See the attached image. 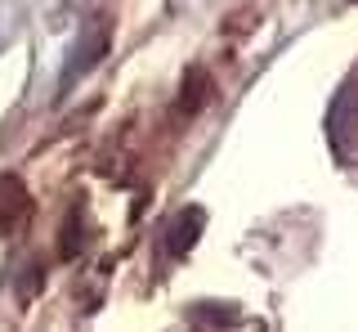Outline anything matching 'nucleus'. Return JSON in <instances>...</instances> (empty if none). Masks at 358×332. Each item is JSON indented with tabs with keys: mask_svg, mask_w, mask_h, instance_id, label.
Masks as SVG:
<instances>
[{
	"mask_svg": "<svg viewBox=\"0 0 358 332\" xmlns=\"http://www.w3.org/2000/svg\"><path fill=\"white\" fill-rule=\"evenodd\" d=\"M206 95H210V76L201 72V68H193V72L184 76V90H179V99H175V113L184 117V121L197 117L201 104H206Z\"/></svg>",
	"mask_w": 358,
	"mask_h": 332,
	"instance_id": "nucleus-3",
	"label": "nucleus"
},
{
	"mask_svg": "<svg viewBox=\"0 0 358 332\" xmlns=\"http://www.w3.org/2000/svg\"><path fill=\"white\" fill-rule=\"evenodd\" d=\"M108 54V23L103 18H90L85 23V32L76 36V46H72V54H67V68H63V90L72 81H81V76L90 72V68H99V59Z\"/></svg>",
	"mask_w": 358,
	"mask_h": 332,
	"instance_id": "nucleus-1",
	"label": "nucleus"
},
{
	"mask_svg": "<svg viewBox=\"0 0 358 332\" xmlns=\"http://www.w3.org/2000/svg\"><path fill=\"white\" fill-rule=\"evenodd\" d=\"M81 242H85L81 216H67V229H63V256H72V251H81Z\"/></svg>",
	"mask_w": 358,
	"mask_h": 332,
	"instance_id": "nucleus-5",
	"label": "nucleus"
},
{
	"mask_svg": "<svg viewBox=\"0 0 358 332\" xmlns=\"http://www.w3.org/2000/svg\"><path fill=\"white\" fill-rule=\"evenodd\" d=\"M188 324H238V310H229V305H193L188 310Z\"/></svg>",
	"mask_w": 358,
	"mask_h": 332,
	"instance_id": "nucleus-4",
	"label": "nucleus"
},
{
	"mask_svg": "<svg viewBox=\"0 0 358 332\" xmlns=\"http://www.w3.org/2000/svg\"><path fill=\"white\" fill-rule=\"evenodd\" d=\"M201 229H206V212L201 207H184L171 225H166V238H162V247H166V256H188V251L197 247V238H201Z\"/></svg>",
	"mask_w": 358,
	"mask_h": 332,
	"instance_id": "nucleus-2",
	"label": "nucleus"
}]
</instances>
